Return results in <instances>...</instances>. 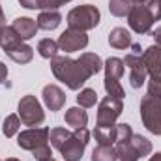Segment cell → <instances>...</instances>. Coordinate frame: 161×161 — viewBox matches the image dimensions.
Returning <instances> with one entry per match:
<instances>
[{"label":"cell","instance_id":"obj_28","mask_svg":"<svg viewBox=\"0 0 161 161\" xmlns=\"http://www.w3.org/2000/svg\"><path fill=\"white\" fill-rule=\"evenodd\" d=\"M19 127H21V118H19L17 114H9V116L4 120V127H2V131H4L6 137H13V135H17Z\"/></svg>","mask_w":161,"mask_h":161},{"label":"cell","instance_id":"obj_35","mask_svg":"<svg viewBox=\"0 0 161 161\" xmlns=\"http://www.w3.org/2000/svg\"><path fill=\"white\" fill-rule=\"evenodd\" d=\"M150 161H161V152H158V154H154V156L150 158Z\"/></svg>","mask_w":161,"mask_h":161},{"label":"cell","instance_id":"obj_38","mask_svg":"<svg viewBox=\"0 0 161 161\" xmlns=\"http://www.w3.org/2000/svg\"><path fill=\"white\" fill-rule=\"evenodd\" d=\"M2 30H4V25H0V36H2Z\"/></svg>","mask_w":161,"mask_h":161},{"label":"cell","instance_id":"obj_25","mask_svg":"<svg viewBox=\"0 0 161 161\" xmlns=\"http://www.w3.org/2000/svg\"><path fill=\"white\" fill-rule=\"evenodd\" d=\"M79 60L90 69L92 75H96V73H99V71L103 69V62H101V58H99L96 53H84Z\"/></svg>","mask_w":161,"mask_h":161},{"label":"cell","instance_id":"obj_29","mask_svg":"<svg viewBox=\"0 0 161 161\" xmlns=\"http://www.w3.org/2000/svg\"><path fill=\"white\" fill-rule=\"evenodd\" d=\"M146 8H148L150 15L154 17V21H159L161 19V0H148Z\"/></svg>","mask_w":161,"mask_h":161},{"label":"cell","instance_id":"obj_23","mask_svg":"<svg viewBox=\"0 0 161 161\" xmlns=\"http://www.w3.org/2000/svg\"><path fill=\"white\" fill-rule=\"evenodd\" d=\"M58 41L51 40V38H45V40H41L38 43V53H40L43 58H49V60H53L56 54H58Z\"/></svg>","mask_w":161,"mask_h":161},{"label":"cell","instance_id":"obj_32","mask_svg":"<svg viewBox=\"0 0 161 161\" xmlns=\"http://www.w3.org/2000/svg\"><path fill=\"white\" fill-rule=\"evenodd\" d=\"M19 2H21V6H25L28 9H36L38 8V0H19Z\"/></svg>","mask_w":161,"mask_h":161},{"label":"cell","instance_id":"obj_26","mask_svg":"<svg viewBox=\"0 0 161 161\" xmlns=\"http://www.w3.org/2000/svg\"><path fill=\"white\" fill-rule=\"evenodd\" d=\"M71 133L68 131V129H64V127H54V129H51L49 131V141H51V144L54 146V148H62V144L68 141V137H69Z\"/></svg>","mask_w":161,"mask_h":161},{"label":"cell","instance_id":"obj_7","mask_svg":"<svg viewBox=\"0 0 161 161\" xmlns=\"http://www.w3.org/2000/svg\"><path fill=\"white\" fill-rule=\"evenodd\" d=\"M122 111H124V103H122L120 97H114V96L103 97L99 101V107H97V125L99 127L116 125L114 122L122 114Z\"/></svg>","mask_w":161,"mask_h":161},{"label":"cell","instance_id":"obj_17","mask_svg":"<svg viewBox=\"0 0 161 161\" xmlns=\"http://www.w3.org/2000/svg\"><path fill=\"white\" fill-rule=\"evenodd\" d=\"M64 120L68 125H71L73 129H80V127H86V124H88V114H86V111H82V107H71V109H68L66 111V116H64Z\"/></svg>","mask_w":161,"mask_h":161},{"label":"cell","instance_id":"obj_31","mask_svg":"<svg viewBox=\"0 0 161 161\" xmlns=\"http://www.w3.org/2000/svg\"><path fill=\"white\" fill-rule=\"evenodd\" d=\"M34 154V158L38 161H47V159H51V148H49V144H45V146H41V148H38V150H34L32 152Z\"/></svg>","mask_w":161,"mask_h":161},{"label":"cell","instance_id":"obj_19","mask_svg":"<svg viewBox=\"0 0 161 161\" xmlns=\"http://www.w3.org/2000/svg\"><path fill=\"white\" fill-rule=\"evenodd\" d=\"M109 43H111V47H114V49H127L129 45H133V41H131V34L125 30V28H114L111 34H109Z\"/></svg>","mask_w":161,"mask_h":161},{"label":"cell","instance_id":"obj_2","mask_svg":"<svg viewBox=\"0 0 161 161\" xmlns=\"http://www.w3.org/2000/svg\"><path fill=\"white\" fill-rule=\"evenodd\" d=\"M116 154H118V159L124 161H137L144 156H148L152 152V144L146 137L142 135H131L129 141H120L116 142Z\"/></svg>","mask_w":161,"mask_h":161},{"label":"cell","instance_id":"obj_15","mask_svg":"<svg viewBox=\"0 0 161 161\" xmlns=\"http://www.w3.org/2000/svg\"><path fill=\"white\" fill-rule=\"evenodd\" d=\"M11 26H13V30L21 36V40H30V38H34L36 32H38V23H36L34 19H30V17H17Z\"/></svg>","mask_w":161,"mask_h":161},{"label":"cell","instance_id":"obj_1","mask_svg":"<svg viewBox=\"0 0 161 161\" xmlns=\"http://www.w3.org/2000/svg\"><path fill=\"white\" fill-rule=\"evenodd\" d=\"M51 69H53L56 79L62 80L71 90H79L92 77L90 69L80 60H71L68 56H54L51 60Z\"/></svg>","mask_w":161,"mask_h":161},{"label":"cell","instance_id":"obj_40","mask_svg":"<svg viewBox=\"0 0 161 161\" xmlns=\"http://www.w3.org/2000/svg\"><path fill=\"white\" fill-rule=\"evenodd\" d=\"M47 161H54V159H53V158H51V159H47Z\"/></svg>","mask_w":161,"mask_h":161},{"label":"cell","instance_id":"obj_37","mask_svg":"<svg viewBox=\"0 0 161 161\" xmlns=\"http://www.w3.org/2000/svg\"><path fill=\"white\" fill-rule=\"evenodd\" d=\"M133 2H137V4H146L148 0H133Z\"/></svg>","mask_w":161,"mask_h":161},{"label":"cell","instance_id":"obj_21","mask_svg":"<svg viewBox=\"0 0 161 161\" xmlns=\"http://www.w3.org/2000/svg\"><path fill=\"white\" fill-rule=\"evenodd\" d=\"M21 36L13 30V26H4V30H2V36H0V45H2V49H4V53L8 51V49H11V47H15L17 43H21Z\"/></svg>","mask_w":161,"mask_h":161},{"label":"cell","instance_id":"obj_41","mask_svg":"<svg viewBox=\"0 0 161 161\" xmlns=\"http://www.w3.org/2000/svg\"><path fill=\"white\" fill-rule=\"evenodd\" d=\"M116 161H124V159H116Z\"/></svg>","mask_w":161,"mask_h":161},{"label":"cell","instance_id":"obj_12","mask_svg":"<svg viewBox=\"0 0 161 161\" xmlns=\"http://www.w3.org/2000/svg\"><path fill=\"white\" fill-rule=\"evenodd\" d=\"M88 45V36L80 30H75V28H68L66 32L60 34L58 38V47L66 53H75V51H80Z\"/></svg>","mask_w":161,"mask_h":161},{"label":"cell","instance_id":"obj_3","mask_svg":"<svg viewBox=\"0 0 161 161\" xmlns=\"http://www.w3.org/2000/svg\"><path fill=\"white\" fill-rule=\"evenodd\" d=\"M99 9L92 4H84L79 8H73L69 13H68V25L69 28H75L80 32H86V30H92L99 25Z\"/></svg>","mask_w":161,"mask_h":161},{"label":"cell","instance_id":"obj_24","mask_svg":"<svg viewBox=\"0 0 161 161\" xmlns=\"http://www.w3.org/2000/svg\"><path fill=\"white\" fill-rule=\"evenodd\" d=\"M135 2L133 0H111L109 2V9L113 15L116 17H124V15H129V11L133 9Z\"/></svg>","mask_w":161,"mask_h":161},{"label":"cell","instance_id":"obj_27","mask_svg":"<svg viewBox=\"0 0 161 161\" xmlns=\"http://www.w3.org/2000/svg\"><path fill=\"white\" fill-rule=\"evenodd\" d=\"M96 101H97V94H96V90H92V88H84V90H80V94L77 96V103H79L82 109H90V107H94Z\"/></svg>","mask_w":161,"mask_h":161},{"label":"cell","instance_id":"obj_13","mask_svg":"<svg viewBox=\"0 0 161 161\" xmlns=\"http://www.w3.org/2000/svg\"><path fill=\"white\" fill-rule=\"evenodd\" d=\"M144 66H146V71L150 73V79H158L161 80V47H148L142 54H141Z\"/></svg>","mask_w":161,"mask_h":161},{"label":"cell","instance_id":"obj_22","mask_svg":"<svg viewBox=\"0 0 161 161\" xmlns=\"http://www.w3.org/2000/svg\"><path fill=\"white\" fill-rule=\"evenodd\" d=\"M116 159H118V154H116L114 146H103V144H99L92 152V161H116Z\"/></svg>","mask_w":161,"mask_h":161},{"label":"cell","instance_id":"obj_36","mask_svg":"<svg viewBox=\"0 0 161 161\" xmlns=\"http://www.w3.org/2000/svg\"><path fill=\"white\" fill-rule=\"evenodd\" d=\"M0 25H4V11H2V8H0Z\"/></svg>","mask_w":161,"mask_h":161},{"label":"cell","instance_id":"obj_11","mask_svg":"<svg viewBox=\"0 0 161 161\" xmlns=\"http://www.w3.org/2000/svg\"><path fill=\"white\" fill-rule=\"evenodd\" d=\"M124 66L129 68V84H131V88H141L144 84V80H146V75H148L141 54H135V53L127 54L125 60H124Z\"/></svg>","mask_w":161,"mask_h":161},{"label":"cell","instance_id":"obj_14","mask_svg":"<svg viewBox=\"0 0 161 161\" xmlns=\"http://www.w3.org/2000/svg\"><path fill=\"white\" fill-rule=\"evenodd\" d=\"M43 101L51 111H60L66 103V94L56 84H47L43 88Z\"/></svg>","mask_w":161,"mask_h":161},{"label":"cell","instance_id":"obj_34","mask_svg":"<svg viewBox=\"0 0 161 161\" xmlns=\"http://www.w3.org/2000/svg\"><path fill=\"white\" fill-rule=\"evenodd\" d=\"M152 38L156 40V43H158V47H161V26H158L154 32H152Z\"/></svg>","mask_w":161,"mask_h":161},{"label":"cell","instance_id":"obj_20","mask_svg":"<svg viewBox=\"0 0 161 161\" xmlns=\"http://www.w3.org/2000/svg\"><path fill=\"white\" fill-rule=\"evenodd\" d=\"M94 137H96L97 144L113 146V144L116 142V125H113V127H99V125H96Z\"/></svg>","mask_w":161,"mask_h":161},{"label":"cell","instance_id":"obj_39","mask_svg":"<svg viewBox=\"0 0 161 161\" xmlns=\"http://www.w3.org/2000/svg\"><path fill=\"white\" fill-rule=\"evenodd\" d=\"M6 161H19V159H15V158H9V159H6Z\"/></svg>","mask_w":161,"mask_h":161},{"label":"cell","instance_id":"obj_8","mask_svg":"<svg viewBox=\"0 0 161 161\" xmlns=\"http://www.w3.org/2000/svg\"><path fill=\"white\" fill-rule=\"evenodd\" d=\"M17 111H19V118H21V122H23L25 125L34 127V125L43 124V120H45V113H43V109H41L40 101H38L34 96H25V97L19 101Z\"/></svg>","mask_w":161,"mask_h":161},{"label":"cell","instance_id":"obj_10","mask_svg":"<svg viewBox=\"0 0 161 161\" xmlns=\"http://www.w3.org/2000/svg\"><path fill=\"white\" fill-rule=\"evenodd\" d=\"M127 23L137 34H146V32H150V28L154 25V17L150 15L146 4H135L127 15Z\"/></svg>","mask_w":161,"mask_h":161},{"label":"cell","instance_id":"obj_9","mask_svg":"<svg viewBox=\"0 0 161 161\" xmlns=\"http://www.w3.org/2000/svg\"><path fill=\"white\" fill-rule=\"evenodd\" d=\"M17 144H19V148H23V150L34 152V150H38L41 146L49 144V129H47V127H30V129L19 133Z\"/></svg>","mask_w":161,"mask_h":161},{"label":"cell","instance_id":"obj_4","mask_svg":"<svg viewBox=\"0 0 161 161\" xmlns=\"http://www.w3.org/2000/svg\"><path fill=\"white\" fill-rule=\"evenodd\" d=\"M141 116L146 129L154 135H161V99L146 94L141 101Z\"/></svg>","mask_w":161,"mask_h":161},{"label":"cell","instance_id":"obj_5","mask_svg":"<svg viewBox=\"0 0 161 161\" xmlns=\"http://www.w3.org/2000/svg\"><path fill=\"white\" fill-rule=\"evenodd\" d=\"M105 90L109 96H114V97H124V88L120 84V79L125 71V66H124V60L120 58H109L105 62Z\"/></svg>","mask_w":161,"mask_h":161},{"label":"cell","instance_id":"obj_6","mask_svg":"<svg viewBox=\"0 0 161 161\" xmlns=\"http://www.w3.org/2000/svg\"><path fill=\"white\" fill-rule=\"evenodd\" d=\"M88 139H90V133L86 127H80L75 129V133H71L68 137V141L62 144L60 148V154L66 161H80L82 158V152L88 144Z\"/></svg>","mask_w":161,"mask_h":161},{"label":"cell","instance_id":"obj_33","mask_svg":"<svg viewBox=\"0 0 161 161\" xmlns=\"http://www.w3.org/2000/svg\"><path fill=\"white\" fill-rule=\"evenodd\" d=\"M6 77H8V68L0 62V84H4V82H6Z\"/></svg>","mask_w":161,"mask_h":161},{"label":"cell","instance_id":"obj_18","mask_svg":"<svg viewBox=\"0 0 161 161\" xmlns=\"http://www.w3.org/2000/svg\"><path fill=\"white\" fill-rule=\"evenodd\" d=\"M62 21V15L56 11V9H45L41 11L40 17H38V28H43V30H54Z\"/></svg>","mask_w":161,"mask_h":161},{"label":"cell","instance_id":"obj_30","mask_svg":"<svg viewBox=\"0 0 161 161\" xmlns=\"http://www.w3.org/2000/svg\"><path fill=\"white\" fill-rule=\"evenodd\" d=\"M69 0H38V9H58Z\"/></svg>","mask_w":161,"mask_h":161},{"label":"cell","instance_id":"obj_16","mask_svg":"<svg viewBox=\"0 0 161 161\" xmlns=\"http://www.w3.org/2000/svg\"><path fill=\"white\" fill-rule=\"evenodd\" d=\"M6 54L13 60V62H17V64H26V62H30L32 60V56H34V51H32V47L30 45H26V43H17L15 47H11V49H8L6 51Z\"/></svg>","mask_w":161,"mask_h":161}]
</instances>
